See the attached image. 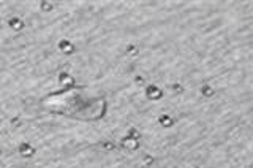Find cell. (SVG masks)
<instances>
[{"label":"cell","mask_w":253,"mask_h":168,"mask_svg":"<svg viewBox=\"0 0 253 168\" xmlns=\"http://www.w3.org/2000/svg\"><path fill=\"white\" fill-rule=\"evenodd\" d=\"M161 92H158V89H155L154 86L149 87V97H152V98H157V97H160Z\"/></svg>","instance_id":"cell-1"}]
</instances>
